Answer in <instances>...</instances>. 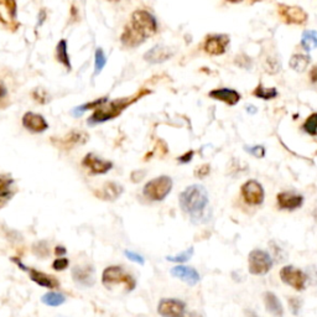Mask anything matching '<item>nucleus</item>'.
<instances>
[{
  "label": "nucleus",
  "mask_w": 317,
  "mask_h": 317,
  "mask_svg": "<svg viewBox=\"0 0 317 317\" xmlns=\"http://www.w3.org/2000/svg\"><path fill=\"white\" fill-rule=\"evenodd\" d=\"M211 98L217 99V101L224 102L228 105H236L240 101V95L237 90L231 89V88H218V89L211 90Z\"/></svg>",
  "instance_id": "obj_19"
},
{
  "label": "nucleus",
  "mask_w": 317,
  "mask_h": 317,
  "mask_svg": "<svg viewBox=\"0 0 317 317\" xmlns=\"http://www.w3.org/2000/svg\"><path fill=\"white\" fill-rule=\"evenodd\" d=\"M193 157V151H189V152H186V154L185 155H183V156H180L177 158L178 161H180L181 164H187V163H190L191 161V158Z\"/></svg>",
  "instance_id": "obj_43"
},
{
  "label": "nucleus",
  "mask_w": 317,
  "mask_h": 317,
  "mask_svg": "<svg viewBox=\"0 0 317 317\" xmlns=\"http://www.w3.org/2000/svg\"><path fill=\"white\" fill-rule=\"evenodd\" d=\"M16 17L15 0H0V20L4 24H13Z\"/></svg>",
  "instance_id": "obj_23"
},
{
  "label": "nucleus",
  "mask_w": 317,
  "mask_h": 317,
  "mask_svg": "<svg viewBox=\"0 0 317 317\" xmlns=\"http://www.w3.org/2000/svg\"><path fill=\"white\" fill-rule=\"evenodd\" d=\"M248 151L251 152V154H253L254 156H259V157L264 156V152H265L264 151L263 146H254V148H249Z\"/></svg>",
  "instance_id": "obj_42"
},
{
  "label": "nucleus",
  "mask_w": 317,
  "mask_h": 317,
  "mask_svg": "<svg viewBox=\"0 0 317 317\" xmlns=\"http://www.w3.org/2000/svg\"><path fill=\"white\" fill-rule=\"evenodd\" d=\"M102 283L107 287L124 284L129 291L135 287V280L133 277L125 273L124 269L120 268V266H108L103 271V275H102Z\"/></svg>",
  "instance_id": "obj_5"
},
{
  "label": "nucleus",
  "mask_w": 317,
  "mask_h": 317,
  "mask_svg": "<svg viewBox=\"0 0 317 317\" xmlns=\"http://www.w3.org/2000/svg\"><path fill=\"white\" fill-rule=\"evenodd\" d=\"M174 55V50L164 45H156L144 55V60L149 63H163Z\"/></svg>",
  "instance_id": "obj_14"
},
{
  "label": "nucleus",
  "mask_w": 317,
  "mask_h": 317,
  "mask_svg": "<svg viewBox=\"0 0 317 317\" xmlns=\"http://www.w3.org/2000/svg\"><path fill=\"white\" fill-rule=\"evenodd\" d=\"M265 63H266L265 64L266 71H268L269 73H271V75H274V73H277L279 70H280V62H279L275 57H269Z\"/></svg>",
  "instance_id": "obj_36"
},
{
  "label": "nucleus",
  "mask_w": 317,
  "mask_h": 317,
  "mask_svg": "<svg viewBox=\"0 0 317 317\" xmlns=\"http://www.w3.org/2000/svg\"><path fill=\"white\" fill-rule=\"evenodd\" d=\"M107 101H108L107 98H99V99H96L95 102H89V103H86L83 105H79V107H76L75 109H73V113H75L73 116H76V117L82 116V114H83V111L93 109V108L101 107V105L104 104Z\"/></svg>",
  "instance_id": "obj_31"
},
{
  "label": "nucleus",
  "mask_w": 317,
  "mask_h": 317,
  "mask_svg": "<svg viewBox=\"0 0 317 317\" xmlns=\"http://www.w3.org/2000/svg\"><path fill=\"white\" fill-rule=\"evenodd\" d=\"M280 278L283 280V283H285L286 285L291 286L292 289L302 291L306 286L307 277L304 271L300 269L295 268L292 265H286L280 270Z\"/></svg>",
  "instance_id": "obj_7"
},
{
  "label": "nucleus",
  "mask_w": 317,
  "mask_h": 317,
  "mask_svg": "<svg viewBox=\"0 0 317 317\" xmlns=\"http://www.w3.org/2000/svg\"><path fill=\"white\" fill-rule=\"evenodd\" d=\"M55 253L56 255H58V257H62V255L66 254V248L62 245H58L55 248Z\"/></svg>",
  "instance_id": "obj_46"
},
{
  "label": "nucleus",
  "mask_w": 317,
  "mask_h": 317,
  "mask_svg": "<svg viewBox=\"0 0 317 317\" xmlns=\"http://www.w3.org/2000/svg\"><path fill=\"white\" fill-rule=\"evenodd\" d=\"M301 46L306 50V51H311L312 49H316L317 48V32L313 30L305 31L304 35H302Z\"/></svg>",
  "instance_id": "obj_29"
},
{
  "label": "nucleus",
  "mask_w": 317,
  "mask_h": 317,
  "mask_svg": "<svg viewBox=\"0 0 317 317\" xmlns=\"http://www.w3.org/2000/svg\"><path fill=\"white\" fill-rule=\"evenodd\" d=\"M124 254L127 255L128 259L131 260V262H135L138 264H144V258L140 254L134 253V252H130V251H125Z\"/></svg>",
  "instance_id": "obj_40"
},
{
  "label": "nucleus",
  "mask_w": 317,
  "mask_h": 317,
  "mask_svg": "<svg viewBox=\"0 0 317 317\" xmlns=\"http://www.w3.org/2000/svg\"><path fill=\"white\" fill-rule=\"evenodd\" d=\"M240 192H242L244 201L248 205H251V206H259V205H262L264 201V196H265L263 186L255 180L246 181L242 186Z\"/></svg>",
  "instance_id": "obj_9"
},
{
  "label": "nucleus",
  "mask_w": 317,
  "mask_h": 317,
  "mask_svg": "<svg viewBox=\"0 0 317 317\" xmlns=\"http://www.w3.org/2000/svg\"><path fill=\"white\" fill-rule=\"evenodd\" d=\"M313 217H315V221L317 222V208L315 210V212H313Z\"/></svg>",
  "instance_id": "obj_49"
},
{
  "label": "nucleus",
  "mask_w": 317,
  "mask_h": 317,
  "mask_svg": "<svg viewBox=\"0 0 317 317\" xmlns=\"http://www.w3.org/2000/svg\"><path fill=\"white\" fill-rule=\"evenodd\" d=\"M253 96L262 99H274L278 96V90L275 88H266L264 84H259L253 90Z\"/></svg>",
  "instance_id": "obj_30"
},
{
  "label": "nucleus",
  "mask_w": 317,
  "mask_h": 317,
  "mask_svg": "<svg viewBox=\"0 0 317 317\" xmlns=\"http://www.w3.org/2000/svg\"><path fill=\"white\" fill-rule=\"evenodd\" d=\"M277 201L281 210L293 211L302 206L304 197H302L301 195H298V193L293 192H280L277 196Z\"/></svg>",
  "instance_id": "obj_17"
},
{
  "label": "nucleus",
  "mask_w": 317,
  "mask_h": 317,
  "mask_svg": "<svg viewBox=\"0 0 317 317\" xmlns=\"http://www.w3.org/2000/svg\"><path fill=\"white\" fill-rule=\"evenodd\" d=\"M278 13L284 22L289 25H304L307 21V13L304 9L296 5L280 4Z\"/></svg>",
  "instance_id": "obj_8"
},
{
  "label": "nucleus",
  "mask_w": 317,
  "mask_h": 317,
  "mask_svg": "<svg viewBox=\"0 0 317 317\" xmlns=\"http://www.w3.org/2000/svg\"><path fill=\"white\" fill-rule=\"evenodd\" d=\"M140 97H142V95L114 99V101L111 102H105L104 104H102L101 107H98L95 111H93L92 117L88 119V124L96 125L99 124V123H103L107 122V120L116 118V117H118L119 114L125 109V108H128L129 105L133 104L134 102H137Z\"/></svg>",
  "instance_id": "obj_2"
},
{
  "label": "nucleus",
  "mask_w": 317,
  "mask_h": 317,
  "mask_svg": "<svg viewBox=\"0 0 317 317\" xmlns=\"http://www.w3.org/2000/svg\"><path fill=\"white\" fill-rule=\"evenodd\" d=\"M310 63V57L302 54H295L290 58V67L296 72H304Z\"/></svg>",
  "instance_id": "obj_26"
},
{
  "label": "nucleus",
  "mask_w": 317,
  "mask_h": 317,
  "mask_svg": "<svg viewBox=\"0 0 317 317\" xmlns=\"http://www.w3.org/2000/svg\"><path fill=\"white\" fill-rule=\"evenodd\" d=\"M82 165L86 167L90 175H103L113 169V164L110 161L101 158L93 152H89L83 157Z\"/></svg>",
  "instance_id": "obj_10"
},
{
  "label": "nucleus",
  "mask_w": 317,
  "mask_h": 317,
  "mask_svg": "<svg viewBox=\"0 0 317 317\" xmlns=\"http://www.w3.org/2000/svg\"><path fill=\"white\" fill-rule=\"evenodd\" d=\"M310 81L311 83L317 86V66H313L310 71Z\"/></svg>",
  "instance_id": "obj_45"
},
{
  "label": "nucleus",
  "mask_w": 317,
  "mask_h": 317,
  "mask_svg": "<svg viewBox=\"0 0 317 317\" xmlns=\"http://www.w3.org/2000/svg\"><path fill=\"white\" fill-rule=\"evenodd\" d=\"M15 195V181L10 175L0 174V208L13 198Z\"/></svg>",
  "instance_id": "obj_15"
},
{
  "label": "nucleus",
  "mask_w": 317,
  "mask_h": 317,
  "mask_svg": "<svg viewBox=\"0 0 317 317\" xmlns=\"http://www.w3.org/2000/svg\"><path fill=\"white\" fill-rule=\"evenodd\" d=\"M145 176V171H135L133 172V175H131V181H134V183H139V181H142V178Z\"/></svg>",
  "instance_id": "obj_44"
},
{
  "label": "nucleus",
  "mask_w": 317,
  "mask_h": 317,
  "mask_svg": "<svg viewBox=\"0 0 317 317\" xmlns=\"http://www.w3.org/2000/svg\"><path fill=\"white\" fill-rule=\"evenodd\" d=\"M30 273V279L32 281L37 284V285L42 286V287H48V289H55V287H58V281L56 280L54 277L51 275L46 274V273L39 271V270H29Z\"/></svg>",
  "instance_id": "obj_24"
},
{
  "label": "nucleus",
  "mask_w": 317,
  "mask_h": 317,
  "mask_svg": "<svg viewBox=\"0 0 317 317\" xmlns=\"http://www.w3.org/2000/svg\"><path fill=\"white\" fill-rule=\"evenodd\" d=\"M171 275L175 278L180 279V280L185 281L189 285H196L199 281V274L196 269L191 268V266L185 265H177L171 269Z\"/></svg>",
  "instance_id": "obj_18"
},
{
  "label": "nucleus",
  "mask_w": 317,
  "mask_h": 317,
  "mask_svg": "<svg viewBox=\"0 0 317 317\" xmlns=\"http://www.w3.org/2000/svg\"><path fill=\"white\" fill-rule=\"evenodd\" d=\"M32 97H34L35 101H36L37 103H40V104L48 103V101H49L48 95H46V92L42 89V88H37V89H35V92H34V95H32Z\"/></svg>",
  "instance_id": "obj_37"
},
{
  "label": "nucleus",
  "mask_w": 317,
  "mask_h": 317,
  "mask_svg": "<svg viewBox=\"0 0 317 317\" xmlns=\"http://www.w3.org/2000/svg\"><path fill=\"white\" fill-rule=\"evenodd\" d=\"M264 302H265L266 310H268L271 315H274L275 317H283L284 315L283 305H281L280 300L275 296V293L273 292L264 293Z\"/></svg>",
  "instance_id": "obj_25"
},
{
  "label": "nucleus",
  "mask_w": 317,
  "mask_h": 317,
  "mask_svg": "<svg viewBox=\"0 0 317 317\" xmlns=\"http://www.w3.org/2000/svg\"><path fill=\"white\" fill-rule=\"evenodd\" d=\"M69 264L70 262L67 258H57V259L52 263V268H54L55 270H57V271H61V270L66 269L67 266H69Z\"/></svg>",
  "instance_id": "obj_38"
},
{
  "label": "nucleus",
  "mask_w": 317,
  "mask_h": 317,
  "mask_svg": "<svg viewBox=\"0 0 317 317\" xmlns=\"http://www.w3.org/2000/svg\"><path fill=\"white\" fill-rule=\"evenodd\" d=\"M210 171H211L210 165H208V164H203V165L198 166L197 169H196L195 175H196V177L203 178V177H206L208 174H210Z\"/></svg>",
  "instance_id": "obj_39"
},
{
  "label": "nucleus",
  "mask_w": 317,
  "mask_h": 317,
  "mask_svg": "<svg viewBox=\"0 0 317 317\" xmlns=\"http://www.w3.org/2000/svg\"><path fill=\"white\" fill-rule=\"evenodd\" d=\"M305 133L310 135H317V113L311 114V116L305 120L304 125H302Z\"/></svg>",
  "instance_id": "obj_32"
},
{
  "label": "nucleus",
  "mask_w": 317,
  "mask_h": 317,
  "mask_svg": "<svg viewBox=\"0 0 317 317\" xmlns=\"http://www.w3.org/2000/svg\"><path fill=\"white\" fill-rule=\"evenodd\" d=\"M181 317H202V316L197 312H185Z\"/></svg>",
  "instance_id": "obj_48"
},
{
  "label": "nucleus",
  "mask_w": 317,
  "mask_h": 317,
  "mask_svg": "<svg viewBox=\"0 0 317 317\" xmlns=\"http://www.w3.org/2000/svg\"><path fill=\"white\" fill-rule=\"evenodd\" d=\"M107 63V58L104 56V51L102 49H97L95 54V75H98L104 69Z\"/></svg>",
  "instance_id": "obj_33"
},
{
  "label": "nucleus",
  "mask_w": 317,
  "mask_h": 317,
  "mask_svg": "<svg viewBox=\"0 0 317 317\" xmlns=\"http://www.w3.org/2000/svg\"><path fill=\"white\" fill-rule=\"evenodd\" d=\"M34 253L37 255V257L43 258V257H48L50 254V249L49 245L46 242H39L34 245Z\"/></svg>",
  "instance_id": "obj_35"
},
{
  "label": "nucleus",
  "mask_w": 317,
  "mask_h": 317,
  "mask_svg": "<svg viewBox=\"0 0 317 317\" xmlns=\"http://www.w3.org/2000/svg\"><path fill=\"white\" fill-rule=\"evenodd\" d=\"M228 45H230V37L227 35H210L205 40L203 50L211 56H219L227 51Z\"/></svg>",
  "instance_id": "obj_11"
},
{
  "label": "nucleus",
  "mask_w": 317,
  "mask_h": 317,
  "mask_svg": "<svg viewBox=\"0 0 317 317\" xmlns=\"http://www.w3.org/2000/svg\"><path fill=\"white\" fill-rule=\"evenodd\" d=\"M248 263L249 271L253 275H265L273 266L271 257L260 249H255L249 253Z\"/></svg>",
  "instance_id": "obj_6"
},
{
  "label": "nucleus",
  "mask_w": 317,
  "mask_h": 317,
  "mask_svg": "<svg viewBox=\"0 0 317 317\" xmlns=\"http://www.w3.org/2000/svg\"><path fill=\"white\" fill-rule=\"evenodd\" d=\"M145 40V37L135 30L130 24L125 26L124 31H123L122 34V37H120V41H122V43L125 48H137V46L142 45Z\"/></svg>",
  "instance_id": "obj_21"
},
{
  "label": "nucleus",
  "mask_w": 317,
  "mask_h": 317,
  "mask_svg": "<svg viewBox=\"0 0 317 317\" xmlns=\"http://www.w3.org/2000/svg\"><path fill=\"white\" fill-rule=\"evenodd\" d=\"M72 277L79 285L92 286L95 284V269L90 265H77L72 270Z\"/></svg>",
  "instance_id": "obj_16"
},
{
  "label": "nucleus",
  "mask_w": 317,
  "mask_h": 317,
  "mask_svg": "<svg viewBox=\"0 0 317 317\" xmlns=\"http://www.w3.org/2000/svg\"><path fill=\"white\" fill-rule=\"evenodd\" d=\"M172 189V180L169 176H158L144 186L143 193L150 201H163Z\"/></svg>",
  "instance_id": "obj_3"
},
{
  "label": "nucleus",
  "mask_w": 317,
  "mask_h": 317,
  "mask_svg": "<svg viewBox=\"0 0 317 317\" xmlns=\"http://www.w3.org/2000/svg\"><path fill=\"white\" fill-rule=\"evenodd\" d=\"M157 311L164 317H181L185 313V304L177 299H164L158 304Z\"/></svg>",
  "instance_id": "obj_12"
},
{
  "label": "nucleus",
  "mask_w": 317,
  "mask_h": 317,
  "mask_svg": "<svg viewBox=\"0 0 317 317\" xmlns=\"http://www.w3.org/2000/svg\"><path fill=\"white\" fill-rule=\"evenodd\" d=\"M110 2H119V0H110Z\"/></svg>",
  "instance_id": "obj_51"
},
{
  "label": "nucleus",
  "mask_w": 317,
  "mask_h": 317,
  "mask_svg": "<svg viewBox=\"0 0 317 317\" xmlns=\"http://www.w3.org/2000/svg\"><path fill=\"white\" fill-rule=\"evenodd\" d=\"M122 185L117 183H107L99 190L96 191V196L101 199H105V201H116L117 198L120 197V195L123 193Z\"/></svg>",
  "instance_id": "obj_20"
},
{
  "label": "nucleus",
  "mask_w": 317,
  "mask_h": 317,
  "mask_svg": "<svg viewBox=\"0 0 317 317\" xmlns=\"http://www.w3.org/2000/svg\"><path fill=\"white\" fill-rule=\"evenodd\" d=\"M139 34L145 39L152 36L157 31L156 19L146 10H137L131 15V21L129 22Z\"/></svg>",
  "instance_id": "obj_4"
},
{
  "label": "nucleus",
  "mask_w": 317,
  "mask_h": 317,
  "mask_svg": "<svg viewBox=\"0 0 317 317\" xmlns=\"http://www.w3.org/2000/svg\"><path fill=\"white\" fill-rule=\"evenodd\" d=\"M41 301L43 302L45 305H48V306H60V305H62L64 301H66V298H64V295H62V293L60 292H48L45 293V295L41 298Z\"/></svg>",
  "instance_id": "obj_28"
},
{
  "label": "nucleus",
  "mask_w": 317,
  "mask_h": 317,
  "mask_svg": "<svg viewBox=\"0 0 317 317\" xmlns=\"http://www.w3.org/2000/svg\"><path fill=\"white\" fill-rule=\"evenodd\" d=\"M228 2H230V3H240V2H242V0H228Z\"/></svg>",
  "instance_id": "obj_50"
},
{
  "label": "nucleus",
  "mask_w": 317,
  "mask_h": 317,
  "mask_svg": "<svg viewBox=\"0 0 317 317\" xmlns=\"http://www.w3.org/2000/svg\"><path fill=\"white\" fill-rule=\"evenodd\" d=\"M22 125H24V128L28 129L30 133L34 134L43 133V131L49 128L46 119L43 118L42 116H40V114L32 113V111H28V113H25V116L22 117Z\"/></svg>",
  "instance_id": "obj_13"
},
{
  "label": "nucleus",
  "mask_w": 317,
  "mask_h": 317,
  "mask_svg": "<svg viewBox=\"0 0 317 317\" xmlns=\"http://www.w3.org/2000/svg\"><path fill=\"white\" fill-rule=\"evenodd\" d=\"M180 206L185 213L192 218H198L208 206V193L201 185L189 186L180 195Z\"/></svg>",
  "instance_id": "obj_1"
},
{
  "label": "nucleus",
  "mask_w": 317,
  "mask_h": 317,
  "mask_svg": "<svg viewBox=\"0 0 317 317\" xmlns=\"http://www.w3.org/2000/svg\"><path fill=\"white\" fill-rule=\"evenodd\" d=\"M289 304L290 307H291V311L293 315H298L299 309H300V300L296 298H290L289 299Z\"/></svg>",
  "instance_id": "obj_41"
},
{
  "label": "nucleus",
  "mask_w": 317,
  "mask_h": 317,
  "mask_svg": "<svg viewBox=\"0 0 317 317\" xmlns=\"http://www.w3.org/2000/svg\"><path fill=\"white\" fill-rule=\"evenodd\" d=\"M88 139H89V137H88L86 131L72 130L70 131L66 137L62 138V139H60V143H58L57 145L62 144V148L71 149L76 145H83V144H86L88 142Z\"/></svg>",
  "instance_id": "obj_22"
},
{
  "label": "nucleus",
  "mask_w": 317,
  "mask_h": 317,
  "mask_svg": "<svg viewBox=\"0 0 317 317\" xmlns=\"http://www.w3.org/2000/svg\"><path fill=\"white\" fill-rule=\"evenodd\" d=\"M7 95H8L7 87H5L4 83H3V82L0 81V99L4 98V97H7Z\"/></svg>",
  "instance_id": "obj_47"
},
{
  "label": "nucleus",
  "mask_w": 317,
  "mask_h": 317,
  "mask_svg": "<svg viewBox=\"0 0 317 317\" xmlns=\"http://www.w3.org/2000/svg\"><path fill=\"white\" fill-rule=\"evenodd\" d=\"M192 254H193V248H190V249H187V251L183 252L181 254L176 255V257H167V260H170V262H176V263H184V262H187V260L192 257Z\"/></svg>",
  "instance_id": "obj_34"
},
{
  "label": "nucleus",
  "mask_w": 317,
  "mask_h": 317,
  "mask_svg": "<svg viewBox=\"0 0 317 317\" xmlns=\"http://www.w3.org/2000/svg\"><path fill=\"white\" fill-rule=\"evenodd\" d=\"M56 58L61 64L66 66L67 69L71 70V61H70L69 52H67V41L61 40L56 48Z\"/></svg>",
  "instance_id": "obj_27"
}]
</instances>
